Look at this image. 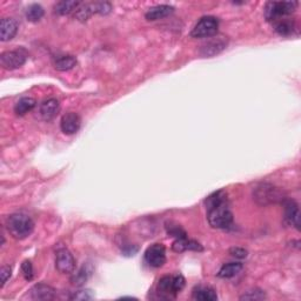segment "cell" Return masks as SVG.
Returning a JSON list of instances; mask_svg holds the SVG:
<instances>
[{"label": "cell", "mask_w": 301, "mask_h": 301, "mask_svg": "<svg viewBox=\"0 0 301 301\" xmlns=\"http://www.w3.org/2000/svg\"><path fill=\"white\" fill-rule=\"evenodd\" d=\"M285 221L290 226L299 230L300 226V209L299 205L294 200L285 201Z\"/></svg>", "instance_id": "10"}, {"label": "cell", "mask_w": 301, "mask_h": 301, "mask_svg": "<svg viewBox=\"0 0 301 301\" xmlns=\"http://www.w3.org/2000/svg\"><path fill=\"white\" fill-rule=\"evenodd\" d=\"M158 292L164 297H174L177 295L176 289H174L173 275L163 276L158 282Z\"/></svg>", "instance_id": "16"}, {"label": "cell", "mask_w": 301, "mask_h": 301, "mask_svg": "<svg viewBox=\"0 0 301 301\" xmlns=\"http://www.w3.org/2000/svg\"><path fill=\"white\" fill-rule=\"evenodd\" d=\"M225 43H222V41H212V43H209L207 45H205L204 47H202V54L204 55H214V54H218L220 51L223 50L225 48Z\"/></svg>", "instance_id": "25"}, {"label": "cell", "mask_w": 301, "mask_h": 301, "mask_svg": "<svg viewBox=\"0 0 301 301\" xmlns=\"http://www.w3.org/2000/svg\"><path fill=\"white\" fill-rule=\"evenodd\" d=\"M22 272H23V275L24 278H25L27 281H30V280L33 279V266H32V262L30 260H25L23 262L22 265Z\"/></svg>", "instance_id": "30"}, {"label": "cell", "mask_w": 301, "mask_h": 301, "mask_svg": "<svg viewBox=\"0 0 301 301\" xmlns=\"http://www.w3.org/2000/svg\"><path fill=\"white\" fill-rule=\"evenodd\" d=\"M77 65V59L73 55H61L54 61V67L57 71L66 72L72 69Z\"/></svg>", "instance_id": "20"}, {"label": "cell", "mask_w": 301, "mask_h": 301, "mask_svg": "<svg viewBox=\"0 0 301 301\" xmlns=\"http://www.w3.org/2000/svg\"><path fill=\"white\" fill-rule=\"evenodd\" d=\"M80 5L79 2H74V0H69V2H59L55 4L54 10L58 15L65 16V15H69L71 12H74L76 9Z\"/></svg>", "instance_id": "21"}, {"label": "cell", "mask_w": 301, "mask_h": 301, "mask_svg": "<svg viewBox=\"0 0 301 301\" xmlns=\"http://www.w3.org/2000/svg\"><path fill=\"white\" fill-rule=\"evenodd\" d=\"M60 110V103L55 98H50V99L45 100L40 106V115L44 120L50 121L58 114Z\"/></svg>", "instance_id": "12"}, {"label": "cell", "mask_w": 301, "mask_h": 301, "mask_svg": "<svg viewBox=\"0 0 301 301\" xmlns=\"http://www.w3.org/2000/svg\"><path fill=\"white\" fill-rule=\"evenodd\" d=\"M92 5L93 13H99V15H108L112 11V5L107 2H96L91 3Z\"/></svg>", "instance_id": "27"}, {"label": "cell", "mask_w": 301, "mask_h": 301, "mask_svg": "<svg viewBox=\"0 0 301 301\" xmlns=\"http://www.w3.org/2000/svg\"><path fill=\"white\" fill-rule=\"evenodd\" d=\"M27 55L25 52L22 50H16V51H6L0 55V62H2V66L5 69H17L20 68L26 62Z\"/></svg>", "instance_id": "6"}, {"label": "cell", "mask_w": 301, "mask_h": 301, "mask_svg": "<svg viewBox=\"0 0 301 301\" xmlns=\"http://www.w3.org/2000/svg\"><path fill=\"white\" fill-rule=\"evenodd\" d=\"M93 15L92 5L90 4H80L74 11V18L80 20V22H86L91 16Z\"/></svg>", "instance_id": "23"}, {"label": "cell", "mask_w": 301, "mask_h": 301, "mask_svg": "<svg viewBox=\"0 0 301 301\" xmlns=\"http://www.w3.org/2000/svg\"><path fill=\"white\" fill-rule=\"evenodd\" d=\"M172 250L174 252H184V251H202V246L198 241L188 239V238H180L177 239L172 245Z\"/></svg>", "instance_id": "14"}, {"label": "cell", "mask_w": 301, "mask_h": 301, "mask_svg": "<svg viewBox=\"0 0 301 301\" xmlns=\"http://www.w3.org/2000/svg\"><path fill=\"white\" fill-rule=\"evenodd\" d=\"M80 126H82V119H80V117L77 113L69 112V113H66L64 117L61 118L60 128L65 134H74V133L79 131Z\"/></svg>", "instance_id": "9"}, {"label": "cell", "mask_w": 301, "mask_h": 301, "mask_svg": "<svg viewBox=\"0 0 301 301\" xmlns=\"http://www.w3.org/2000/svg\"><path fill=\"white\" fill-rule=\"evenodd\" d=\"M193 299L198 301H215L218 300L216 292L211 287L199 286L193 289Z\"/></svg>", "instance_id": "17"}, {"label": "cell", "mask_w": 301, "mask_h": 301, "mask_svg": "<svg viewBox=\"0 0 301 301\" xmlns=\"http://www.w3.org/2000/svg\"><path fill=\"white\" fill-rule=\"evenodd\" d=\"M11 272L12 269L10 266H3L2 269H0V275H2V287L5 285L10 276H11Z\"/></svg>", "instance_id": "33"}, {"label": "cell", "mask_w": 301, "mask_h": 301, "mask_svg": "<svg viewBox=\"0 0 301 301\" xmlns=\"http://www.w3.org/2000/svg\"><path fill=\"white\" fill-rule=\"evenodd\" d=\"M275 31L280 36H289L294 31V23L290 20H279L275 24Z\"/></svg>", "instance_id": "24"}, {"label": "cell", "mask_w": 301, "mask_h": 301, "mask_svg": "<svg viewBox=\"0 0 301 301\" xmlns=\"http://www.w3.org/2000/svg\"><path fill=\"white\" fill-rule=\"evenodd\" d=\"M145 260L148 266L153 268H159L166 262V250L163 244H153L147 248Z\"/></svg>", "instance_id": "7"}, {"label": "cell", "mask_w": 301, "mask_h": 301, "mask_svg": "<svg viewBox=\"0 0 301 301\" xmlns=\"http://www.w3.org/2000/svg\"><path fill=\"white\" fill-rule=\"evenodd\" d=\"M44 17V9L39 4H31L26 10V18L29 22L37 23Z\"/></svg>", "instance_id": "22"}, {"label": "cell", "mask_w": 301, "mask_h": 301, "mask_svg": "<svg viewBox=\"0 0 301 301\" xmlns=\"http://www.w3.org/2000/svg\"><path fill=\"white\" fill-rule=\"evenodd\" d=\"M31 297L33 300H53L55 297V290L46 283H38L31 288Z\"/></svg>", "instance_id": "13"}, {"label": "cell", "mask_w": 301, "mask_h": 301, "mask_svg": "<svg viewBox=\"0 0 301 301\" xmlns=\"http://www.w3.org/2000/svg\"><path fill=\"white\" fill-rule=\"evenodd\" d=\"M253 197L258 204L268 205L283 200L285 195H283L282 192L278 187L273 186V185L261 184L254 190Z\"/></svg>", "instance_id": "4"}, {"label": "cell", "mask_w": 301, "mask_h": 301, "mask_svg": "<svg viewBox=\"0 0 301 301\" xmlns=\"http://www.w3.org/2000/svg\"><path fill=\"white\" fill-rule=\"evenodd\" d=\"M241 269H243V264L240 262H229L220 268L218 276L221 279H231L239 274Z\"/></svg>", "instance_id": "18"}, {"label": "cell", "mask_w": 301, "mask_h": 301, "mask_svg": "<svg viewBox=\"0 0 301 301\" xmlns=\"http://www.w3.org/2000/svg\"><path fill=\"white\" fill-rule=\"evenodd\" d=\"M296 2H269L265 8V17L268 22H275L295 11Z\"/></svg>", "instance_id": "3"}, {"label": "cell", "mask_w": 301, "mask_h": 301, "mask_svg": "<svg viewBox=\"0 0 301 301\" xmlns=\"http://www.w3.org/2000/svg\"><path fill=\"white\" fill-rule=\"evenodd\" d=\"M94 295L90 289H80L77 290L71 295V300H92Z\"/></svg>", "instance_id": "29"}, {"label": "cell", "mask_w": 301, "mask_h": 301, "mask_svg": "<svg viewBox=\"0 0 301 301\" xmlns=\"http://www.w3.org/2000/svg\"><path fill=\"white\" fill-rule=\"evenodd\" d=\"M91 275V269L87 268V266L84 265L82 268L79 269L78 272L74 273V275L72 276V282L74 285H83L84 282L89 279V276Z\"/></svg>", "instance_id": "26"}, {"label": "cell", "mask_w": 301, "mask_h": 301, "mask_svg": "<svg viewBox=\"0 0 301 301\" xmlns=\"http://www.w3.org/2000/svg\"><path fill=\"white\" fill-rule=\"evenodd\" d=\"M207 207V219L213 229L225 230L232 225L233 214L227 205L225 191H218L207 197L205 200Z\"/></svg>", "instance_id": "1"}, {"label": "cell", "mask_w": 301, "mask_h": 301, "mask_svg": "<svg viewBox=\"0 0 301 301\" xmlns=\"http://www.w3.org/2000/svg\"><path fill=\"white\" fill-rule=\"evenodd\" d=\"M18 31V24L13 18H3L0 22V39L9 41L15 38Z\"/></svg>", "instance_id": "11"}, {"label": "cell", "mask_w": 301, "mask_h": 301, "mask_svg": "<svg viewBox=\"0 0 301 301\" xmlns=\"http://www.w3.org/2000/svg\"><path fill=\"white\" fill-rule=\"evenodd\" d=\"M230 254L237 259H244L247 257V251L241 247H232L230 250Z\"/></svg>", "instance_id": "32"}, {"label": "cell", "mask_w": 301, "mask_h": 301, "mask_svg": "<svg viewBox=\"0 0 301 301\" xmlns=\"http://www.w3.org/2000/svg\"><path fill=\"white\" fill-rule=\"evenodd\" d=\"M6 227L13 238L22 240L32 234L34 222L29 215L24 213H15L6 219Z\"/></svg>", "instance_id": "2"}, {"label": "cell", "mask_w": 301, "mask_h": 301, "mask_svg": "<svg viewBox=\"0 0 301 301\" xmlns=\"http://www.w3.org/2000/svg\"><path fill=\"white\" fill-rule=\"evenodd\" d=\"M266 297L265 293L260 289H252L248 290L240 296V300H264Z\"/></svg>", "instance_id": "28"}, {"label": "cell", "mask_w": 301, "mask_h": 301, "mask_svg": "<svg viewBox=\"0 0 301 301\" xmlns=\"http://www.w3.org/2000/svg\"><path fill=\"white\" fill-rule=\"evenodd\" d=\"M36 100L31 97H24L22 99H19L15 105V113L17 115H25L29 113L30 111H32L36 107Z\"/></svg>", "instance_id": "19"}, {"label": "cell", "mask_w": 301, "mask_h": 301, "mask_svg": "<svg viewBox=\"0 0 301 301\" xmlns=\"http://www.w3.org/2000/svg\"><path fill=\"white\" fill-rule=\"evenodd\" d=\"M55 267L62 274H69L74 271L76 260L67 248H60L55 254Z\"/></svg>", "instance_id": "8"}, {"label": "cell", "mask_w": 301, "mask_h": 301, "mask_svg": "<svg viewBox=\"0 0 301 301\" xmlns=\"http://www.w3.org/2000/svg\"><path fill=\"white\" fill-rule=\"evenodd\" d=\"M219 30V19L213 16H206L197 23L192 30L191 36L193 38H209L216 34Z\"/></svg>", "instance_id": "5"}, {"label": "cell", "mask_w": 301, "mask_h": 301, "mask_svg": "<svg viewBox=\"0 0 301 301\" xmlns=\"http://www.w3.org/2000/svg\"><path fill=\"white\" fill-rule=\"evenodd\" d=\"M174 8L171 5H157L150 8L148 11L146 12V19L147 20H158V19H163L165 17L170 16L171 13H173Z\"/></svg>", "instance_id": "15"}, {"label": "cell", "mask_w": 301, "mask_h": 301, "mask_svg": "<svg viewBox=\"0 0 301 301\" xmlns=\"http://www.w3.org/2000/svg\"><path fill=\"white\" fill-rule=\"evenodd\" d=\"M169 234H170V236H172V237H176L177 239H180V238H186L187 237L186 232H185V231L179 226L170 227Z\"/></svg>", "instance_id": "31"}]
</instances>
